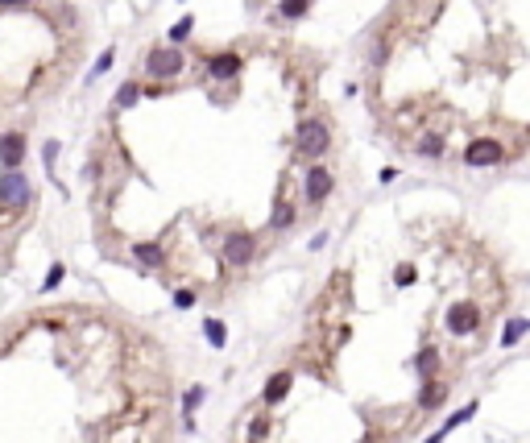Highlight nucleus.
<instances>
[{
  "instance_id": "nucleus-1",
  "label": "nucleus",
  "mask_w": 530,
  "mask_h": 443,
  "mask_svg": "<svg viewBox=\"0 0 530 443\" xmlns=\"http://www.w3.org/2000/svg\"><path fill=\"white\" fill-rule=\"evenodd\" d=\"M294 146L303 158H323L328 146H332V133H328V124L323 121H303L298 124V133H294Z\"/></svg>"
},
{
  "instance_id": "nucleus-2",
  "label": "nucleus",
  "mask_w": 530,
  "mask_h": 443,
  "mask_svg": "<svg viewBox=\"0 0 530 443\" xmlns=\"http://www.w3.org/2000/svg\"><path fill=\"white\" fill-rule=\"evenodd\" d=\"M145 71L153 75V79H174V75L183 71V54L174 46H153L149 58H145Z\"/></svg>"
},
{
  "instance_id": "nucleus-3",
  "label": "nucleus",
  "mask_w": 530,
  "mask_h": 443,
  "mask_svg": "<svg viewBox=\"0 0 530 443\" xmlns=\"http://www.w3.org/2000/svg\"><path fill=\"white\" fill-rule=\"evenodd\" d=\"M29 195H33V191H29V178H25L21 170L0 174V203H4V207H13V212H17V207H25V203H29Z\"/></svg>"
},
{
  "instance_id": "nucleus-4",
  "label": "nucleus",
  "mask_w": 530,
  "mask_h": 443,
  "mask_svg": "<svg viewBox=\"0 0 530 443\" xmlns=\"http://www.w3.org/2000/svg\"><path fill=\"white\" fill-rule=\"evenodd\" d=\"M464 162H468V166H497V162H506V146H502V141H493V137L468 141V149H464Z\"/></svg>"
},
{
  "instance_id": "nucleus-5",
  "label": "nucleus",
  "mask_w": 530,
  "mask_h": 443,
  "mask_svg": "<svg viewBox=\"0 0 530 443\" xmlns=\"http://www.w3.org/2000/svg\"><path fill=\"white\" fill-rule=\"evenodd\" d=\"M481 327V307H452L448 311V332L452 336H468Z\"/></svg>"
},
{
  "instance_id": "nucleus-6",
  "label": "nucleus",
  "mask_w": 530,
  "mask_h": 443,
  "mask_svg": "<svg viewBox=\"0 0 530 443\" xmlns=\"http://www.w3.org/2000/svg\"><path fill=\"white\" fill-rule=\"evenodd\" d=\"M332 195V170L328 166H311L307 170V203H323Z\"/></svg>"
},
{
  "instance_id": "nucleus-7",
  "label": "nucleus",
  "mask_w": 530,
  "mask_h": 443,
  "mask_svg": "<svg viewBox=\"0 0 530 443\" xmlns=\"http://www.w3.org/2000/svg\"><path fill=\"white\" fill-rule=\"evenodd\" d=\"M21 158H25V137L21 133H4V137H0V166H4V170H17Z\"/></svg>"
},
{
  "instance_id": "nucleus-8",
  "label": "nucleus",
  "mask_w": 530,
  "mask_h": 443,
  "mask_svg": "<svg viewBox=\"0 0 530 443\" xmlns=\"http://www.w3.org/2000/svg\"><path fill=\"white\" fill-rule=\"evenodd\" d=\"M207 75L212 79H237L241 75V54H232V50H224V54H212V62H207Z\"/></svg>"
},
{
  "instance_id": "nucleus-9",
  "label": "nucleus",
  "mask_w": 530,
  "mask_h": 443,
  "mask_svg": "<svg viewBox=\"0 0 530 443\" xmlns=\"http://www.w3.org/2000/svg\"><path fill=\"white\" fill-rule=\"evenodd\" d=\"M224 257H228L232 266H249V257H253V236H244V232L228 236V245H224Z\"/></svg>"
},
{
  "instance_id": "nucleus-10",
  "label": "nucleus",
  "mask_w": 530,
  "mask_h": 443,
  "mask_svg": "<svg viewBox=\"0 0 530 443\" xmlns=\"http://www.w3.org/2000/svg\"><path fill=\"white\" fill-rule=\"evenodd\" d=\"M290 381H294V373H274L269 385H265V406H278L290 394Z\"/></svg>"
},
{
  "instance_id": "nucleus-11",
  "label": "nucleus",
  "mask_w": 530,
  "mask_h": 443,
  "mask_svg": "<svg viewBox=\"0 0 530 443\" xmlns=\"http://www.w3.org/2000/svg\"><path fill=\"white\" fill-rule=\"evenodd\" d=\"M443 398H448V385H443V381H427L423 394H418V406H423V410H435Z\"/></svg>"
},
{
  "instance_id": "nucleus-12",
  "label": "nucleus",
  "mask_w": 530,
  "mask_h": 443,
  "mask_svg": "<svg viewBox=\"0 0 530 443\" xmlns=\"http://www.w3.org/2000/svg\"><path fill=\"white\" fill-rule=\"evenodd\" d=\"M137 99H141V87L129 79V83H121V92H117V99H112V108H121V112H124V108H133Z\"/></svg>"
},
{
  "instance_id": "nucleus-13",
  "label": "nucleus",
  "mask_w": 530,
  "mask_h": 443,
  "mask_svg": "<svg viewBox=\"0 0 530 443\" xmlns=\"http://www.w3.org/2000/svg\"><path fill=\"white\" fill-rule=\"evenodd\" d=\"M526 332H530V319H509V323H506V332H502V344L514 348L518 340H522V336H526Z\"/></svg>"
},
{
  "instance_id": "nucleus-14",
  "label": "nucleus",
  "mask_w": 530,
  "mask_h": 443,
  "mask_svg": "<svg viewBox=\"0 0 530 443\" xmlns=\"http://www.w3.org/2000/svg\"><path fill=\"white\" fill-rule=\"evenodd\" d=\"M414 369L423 373V377H431V373L439 369V352H435V348H423V352L414 356Z\"/></svg>"
},
{
  "instance_id": "nucleus-15",
  "label": "nucleus",
  "mask_w": 530,
  "mask_h": 443,
  "mask_svg": "<svg viewBox=\"0 0 530 443\" xmlns=\"http://www.w3.org/2000/svg\"><path fill=\"white\" fill-rule=\"evenodd\" d=\"M307 9H311V0H282V4H278V13H282L286 21H298V17H307Z\"/></svg>"
},
{
  "instance_id": "nucleus-16",
  "label": "nucleus",
  "mask_w": 530,
  "mask_h": 443,
  "mask_svg": "<svg viewBox=\"0 0 530 443\" xmlns=\"http://www.w3.org/2000/svg\"><path fill=\"white\" fill-rule=\"evenodd\" d=\"M203 332H207V344H216V348L228 344V327H224L220 319H207V323H203Z\"/></svg>"
},
{
  "instance_id": "nucleus-17",
  "label": "nucleus",
  "mask_w": 530,
  "mask_h": 443,
  "mask_svg": "<svg viewBox=\"0 0 530 443\" xmlns=\"http://www.w3.org/2000/svg\"><path fill=\"white\" fill-rule=\"evenodd\" d=\"M133 257L145 261V266H158V261H162V248L158 245H133Z\"/></svg>"
},
{
  "instance_id": "nucleus-18",
  "label": "nucleus",
  "mask_w": 530,
  "mask_h": 443,
  "mask_svg": "<svg viewBox=\"0 0 530 443\" xmlns=\"http://www.w3.org/2000/svg\"><path fill=\"white\" fill-rule=\"evenodd\" d=\"M472 415H477V402H468V406H460L456 415H452V419L443 422V431H456L460 422H468V419H472Z\"/></svg>"
},
{
  "instance_id": "nucleus-19",
  "label": "nucleus",
  "mask_w": 530,
  "mask_h": 443,
  "mask_svg": "<svg viewBox=\"0 0 530 443\" xmlns=\"http://www.w3.org/2000/svg\"><path fill=\"white\" fill-rule=\"evenodd\" d=\"M265 435H269V419H253L249 422V443H265Z\"/></svg>"
},
{
  "instance_id": "nucleus-20",
  "label": "nucleus",
  "mask_w": 530,
  "mask_h": 443,
  "mask_svg": "<svg viewBox=\"0 0 530 443\" xmlns=\"http://www.w3.org/2000/svg\"><path fill=\"white\" fill-rule=\"evenodd\" d=\"M191 29H195V17H183V21H174V25H170V33H166V38H170V42H183V38H187Z\"/></svg>"
},
{
  "instance_id": "nucleus-21",
  "label": "nucleus",
  "mask_w": 530,
  "mask_h": 443,
  "mask_svg": "<svg viewBox=\"0 0 530 443\" xmlns=\"http://www.w3.org/2000/svg\"><path fill=\"white\" fill-rule=\"evenodd\" d=\"M418 153H423V158H439V153H443V137H423V141H418Z\"/></svg>"
},
{
  "instance_id": "nucleus-22",
  "label": "nucleus",
  "mask_w": 530,
  "mask_h": 443,
  "mask_svg": "<svg viewBox=\"0 0 530 443\" xmlns=\"http://www.w3.org/2000/svg\"><path fill=\"white\" fill-rule=\"evenodd\" d=\"M112 58H117V54H112V50H104V54L96 58V67H92V75H87V83H92V79H99V75L108 71V67H112Z\"/></svg>"
},
{
  "instance_id": "nucleus-23",
  "label": "nucleus",
  "mask_w": 530,
  "mask_h": 443,
  "mask_svg": "<svg viewBox=\"0 0 530 443\" xmlns=\"http://www.w3.org/2000/svg\"><path fill=\"white\" fill-rule=\"evenodd\" d=\"M199 402H203V385H191V390L183 394V410L191 415V410H195V406H199Z\"/></svg>"
},
{
  "instance_id": "nucleus-24",
  "label": "nucleus",
  "mask_w": 530,
  "mask_h": 443,
  "mask_svg": "<svg viewBox=\"0 0 530 443\" xmlns=\"http://www.w3.org/2000/svg\"><path fill=\"white\" fill-rule=\"evenodd\" d=\"M290 220H294V207H290V203H278V212H274V228H286Z\"/></svg>"
},
{
  "instance_id": "nucleus-25",
  "label": "nucleus",
  "mask_w": 530,
  "mask_h": 443,
  "mask_svg": "<svg viewBox=\"0 0 530 443\" xmlns=\"http://www.w3.org/2000/svg\"><path fill=\"white\" fill-rule=\"evenodd\" d=\"M394 282H398V286H410V282H414V266H398Z\"/></svg>"
},
{
  "instance_id": "nucleus-26",
  "label": "nucleus",
  "mask_w": 530,
  "mask_h": 443,
  "mask_svg": "<svg viewBox=\"0 0 530 443\" xmlns=\"http://www.w3.org/2000/svg\"><path fill=\"white\" fill-rule=\"evenodd\" d=\"M63 266H50V273H46V290H54V286H58V282H63Z\"/></svg>"
},
{
  "instance_id": "nucleus-27",
  "label": "nucleus",
  "mask_w": 530,
  "mask_h": 443,
  "mask_svg": "<svg viewBox=\"0 0 530 443\" xmlns=\"http://www.w3.org/2000/svg\"><path fill=\"white\" fill-rule=\"evenodd\" d=\"M174 307H183V311L195 307V295H191V290H178V295H174Z\"/></svg>"
},
{
  "instance_id": "nucleus-28",
  "label": "nucleus",
  "mask_w": 530,
  "mask_h": 443,
  "mask_svg": "<svg viewBox=\"0 0 530 443\" xmlns=\"http://www.w3.org/2000/svg\"><path fill=\"white\" fill-rule=\"evenodd\" d=\"M42 158H46V166H54V158H58V141H46V149H42Z\"/></svg>"
},
{
  "instance_id": "nucleus-29",
  "label": "nucleus",
  "mask_w": 530,
  "mask_h": 443,
  "mask_svg": "<svg viewBox=\"0 0 530 443\" xmlns=\"http://www.w3.org/2000/svg\"><path fill=\"white\" fill-rule=\"evenodd\" d=\"M21 4H33V0H0V9H21Z\"/></svg>"
},
{
  "instance_id": "nucleus-30",
  "label": "nucleus",
  "mask_w": 530,
  "mask_h": 443,
  "mask_svg": "<svg viewBox=\"0 0 530 443\" xmlns=\"http://www.w3.org/2000/svg\"><path fill=\"white\" fill-rule=\"evenodd\" d=\"M443 439H448V431H443V427H439V431H435L431 439H423V443H443Z\"/></svg>"
},
{
  "instance_id": "nucleus-31",
  "label": "nucleus",
  "mask_w": 530,
  "mask_h": 443,
  "mask_svg": "<svg viewBox=\"0 0 530 443\" xmlns=\"http://www.w3.org/2000/svg\"><path fill=\"white\" fill-rule=\"evenodd\" d=\"M361 443H373V439H369V435H364V439H361Z\"/></svg>"
}]
</instances>
